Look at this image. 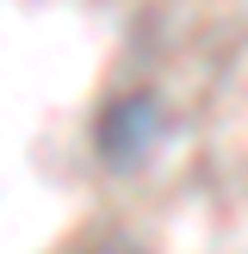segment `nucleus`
I'll use <instances>...</instances> for the list:
<instances>
[{
  "label": "nucleus",
  "mask_w": 248,
  "mask_h": 254,
  "mask_svg": "<svg viewBox=\"0 0 248 254\" xmlns=\"http://www.w3.org/2000/svg\"><path fill=\"white\" fill-rule=\"evenodd\" d=\"M168 130H174L168 99L149 93V87H130V93H112L106 106H99V118H93V149H99L106 168H143L149 149H155Z\"/></svg>",
  "instance_id": "nucleus-1"
}]
</instances>
